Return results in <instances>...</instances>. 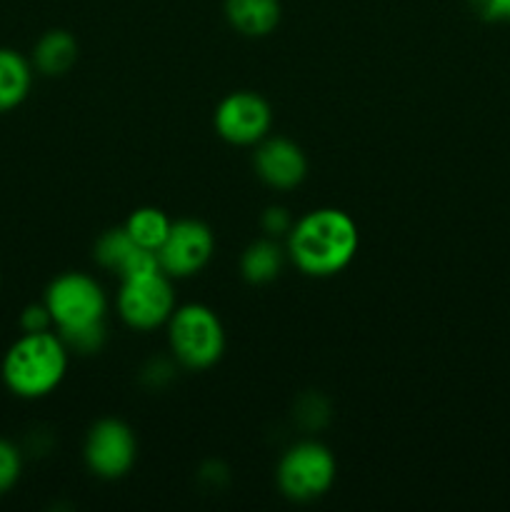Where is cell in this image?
<instances>
[{
	"mask_svg": "<svg viewBox=\"0 0 510 512\" xmlns=\"http://www.w3.org/2000/svg\"><path fill=\"white\" fill-rule=\"evenodd\" d=\"M170 350L190 370L210 368L225 350V330L210 308L198 303L175 308L168 320Z\"/></svg>",
	"mask_w": 510,
	"mask_h": 512,
	"instance_id": "277c9868",
	"label": "cell"
},
{
	"mask_svg": "<svg viewBox=\"0 0 510 512\" xmlns=\"http://www.w3.org/2000/svg\"><path fill=\"white\" fill-rule=\"evenodd\" d=\"M335 483V458L325 445L298 443L283 455L278 465V485L285 498L295 503H310L330 490Z\"/></svg>",
	"mask_w": 510,
	"mask_h": 512,
	"instance_id": "5b68a950",
	"label": "cell"
},
{
	"mask_svg": "<svg viewBox=\"0 0 510 512\" xmlns=\"http://www.w3.org/2000/svg\"><path fill=\"white\" fill-rule=\"evenodd\" d=\"M68 345L50 330L23 333L3 355L0 375L15 398L38 400L53 393L68 373Z\"/></svg>",
	"mask_w": 510,
	"mask_h": 512,
	"instance_id": "3957f363",
	"label": "cell"
},
{
	"mask_svg": "<svg viewBox=\"0 0 510 512\" xmlns=\"http://www.w3.org/2000/svg\"><path fill=\"white\" fill-rule=\"evenodd\" d=\"M273 113L265 98L250 90L230 93L215 108V130L233 145H255L268 138Z\"/></svg>",
	"mask_w": 510,
	"mask_h": 512,
	"instance_id": "9c48e42d",
	"label": "cell"
},
{
	"mask_svg": "<svg viewBox=\"0 0 510 512\" xmlns=\"http://www.w3.org/2000/svg\"><path fill=\"white\" fill-rule=\"evenodd\" d=\"M358 225L348 213L320 208L303 215L288 233V255L298 270L328 278L348 268L358 253Z\"/></svg>",
	"mask_w": 510,
	"mask_h": 512,
	"instance_id": "6da1fadb",
	"label": "cell"
},
{
	"mask_svg": "<svg viewBox=\"0 0 510 512\" xmlns=\"http://www.w3.org/2000/svg\"><path fill=\"white\" fill-rule=\"evenodd\" d=\"M78 60V43L68 30H50L35 43L33 68L43 75H63Z\"/></svg>",
	"mask_w": 510,
	"mask_h": 512,
	"instance_id": "5bb4252c",
	"label": "cell"
},
{
	"mask_svg": "<svg viewBox=\"0 0 510 512\" xmlns=\"http://www.w3.org/2000/svg\"><path fill=\"white\" fill-rule=\"evenodd\" d=\"M255 173L270 188L290 190L303 183L308 160L293 140L263 138L255 150Z\"/></svg>",
	"mask_w": 510,
	"mask_h": 512,
	"instance_id": "30bf717a",
	"label": "cell"
},
{
	"mask_svg": "<svg viewBox=\"0 0 510 512\" xmlns=\"http://www.w3.org/2000/svg\"><path fill=\"white\" fill-rule=\"evenodd\" d=\"M280 268H283V250L273 240H255L245 248L243 258H240V273L253 285L275 280Z\"/></svg>",
	"mask_w": 510,
	"mask_h": 512,
	"instance_id": "9a60e30c",
	"label": "cell"
},
{
	"mask_svg": "<svg viewBox=\"0 0 510 512\" xmlns=\"http://www.w3.org/2000/svg\"><path fill=\"white\" fill-rule=\"evenodd\" d=\"M53 328V318H50L45 303L28 305V308L20 313V330L23 333H43V330Z\"/></svg>",
	"mask_w": 510,
	"mask_h": 512,
	"instance_id": "ac0fdd59",
	"label": "cell"
},
{
	"mask_svg": "<svg viewBox=\"0 0 510 512\" xmlns=\"http://www.w3.org/2000/svg\"><path fill=\"white\" fill-rule=\"evenodd\" d=\"M225 18L238 33L263 38L280 23V0H225Z\"/></svg>",
	"mask_w": 510,
	"mask_h": 512,
	"instance_id": "7c38bea8",
	"label": "cell"
},
{
	"mask_svg": "<svg viewBox=\"0 0 510 512\" xmlns=\"http://www.w3.org/2000/svg\"><path fill=\"white\" fill-rule=\"evenodd\" d=\"M170 218L158 208H138L130 213L125 230H128L130 238L145 250H153L158 253V248L163 245V240L170 233Z\"/></svg>",
	"mask_w": 510,
	"mask_h": 512,
	"instance_id": "2e32d148",
	"label": "cell"
},
{
	"mask_svg": "<svg viewBox=\"0 0 510 512\" xmlns=\"http://www.w3.org/2000/svg\"><path fill=\"white\" fill-rule=\"evenodd\" d=\"M175 310V293L170 275L163 270L123 280L118 293V313L130 328L153 330L168 323Z\"/></svg>",
	"mask_w": 510,
	"mask_h": 512,
	"instance_id": "8992f818",
	"label": "cell"
},
{
	"mask_svg": "<svg viewBox=\"0 0 510 512\" xmlns=\"http://www.w3.org/2000/svg\"><path fill=\"white\" fill-rule=\"evenodd\" d=\"M138 458L135 433L123 420L105 418L90 428L85 438V463L98 478H123Z\"/></svg>",
	"mask_w": 510,
	"mask_h": 512,
	"instance_id": "52a82bcc",
	"label": "cell"
},
{
	"mask_svg": "<svg viewBox=\"0 0 510 512\" xmlns=\"http://www.w3.org/2000/svg\"><path fill=\"white\" fill-rule=\"evenodd\" d=\"M475 13L490 23H510V0H470Z\"/></svg>",
	"mask_w": 510,
	"mask_h": 512,
	"instance_id": "ffe728a7",
	"label": "cell"
},
{
	"mask_svg": "<svg viewBox=\"0 0 510 512\" xmlns=\"http://www.w3.org/2000/svg\"><path fill=\"white\" fill-rule=\"evenodd\" d=\"M95 260L110 273H118L120 280L138 278V275L160 270L158 255L145 250L128 235V230H108L95 243Z\"/></svg>",
	"mask_w": 510,
	"mask_h": 512,
	"instance_id": "8fae6325",
	"label": "cell"
},
{
	"mask_svg": "<svg viewBox=\"0 0 510 512\" xmlns=\"http://www.w3.org/2000/svg\"><path fill=\"white\" fill-rule=\"evenodd\" d=\"M213 233L200 220H178L158 248V265L170 278H190L208 265L213 255Z\"/></svg>",
	"mask_w": 510,
	"mask_h": 512,
	"instance_id": "ba28073f",
	"label": "cell"
},
{
	"mask_svg": "<svg viewBox=\"0 0 510 512\" xmlns=\"http://www.w3.org/2000/svg\"><path fill=\"white\" fill-rule=\"evenodd\" d=\"M43 303L68 350L93 353L105 343L108 300L95 278L85 273L58 275L45 290Z\"/></svg>",
	"mask_w": 510,
	"mask_h": 512,
	"instance_id": "7a4b0ae2",
	"label": "cell"
},
{
	"mask_svg": "<svg viewBox=\"0 0 510 512\" xmlns=\"http://www.w3.org/2000/svg\"><path fill=\"white\" fill-rule=\"evenodd\" d=\"M0 288H3V270H0Z\"/></svg>",
	"mask_w": 510,
	"mask_h": 512,
	"instance_id": "44dd1931",
	"label": "cell"
},
{
	"mask_svg": "<svg viewBox=\"0 0 510 512\" xmlns=\"http://www.w3.org/2000/svg\"><path fill=\"white\" fill-rule=\"evenodd\" d=\"M23 473V453L10 440L0 438V495L10 493Z\"/></svg>",
	"mask_w": 510,
	"mask_h": 512,
	"instance_id": "e0dca14e",
	"label": "cell"
},
{
	"mask_svg": "<svg viewBox=\"0 0 510 512\" xmlns=\"http://www.w3.org/2000/svg\"><path fill=\"white\" fill-rule=\"evenodd\" d=\"M33 85V65L23 53L0 48V113H10L28 98Z\"/></svg>",
	"mask_w": 510,
	"mask_h": 512,
	"instance_id": "4fadbf2b",
	"label": "cell"
},
{
	"mask_svg": "<svg viewBox=\"0 0 510 512\" xmlns=\"http://www.w3.org/2000/svg\"><path fill=\"white\" fill-rule=\"evenodd\" d=\"M263 230L270 235V238H278V235H288L290 228H293V218L285 208L275 205V208H268L263 213Z\"/></svg>",
	"mask_w": 510,
	"mask_h": 512,
	"instance_id": "d6986e66",
	"label": "cell"
}]
</instances>
